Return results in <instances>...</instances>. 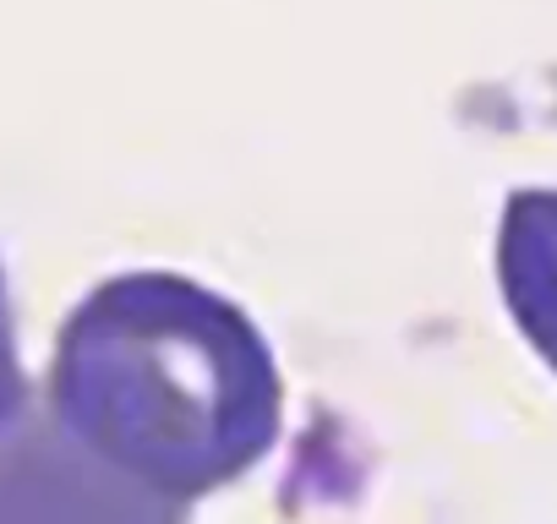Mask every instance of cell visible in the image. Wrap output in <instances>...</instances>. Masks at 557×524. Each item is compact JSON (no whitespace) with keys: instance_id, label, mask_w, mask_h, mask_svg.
Listing matches in <instances>:
<instances>
[{"instance_id":"obj_1","label":"cell","mask_w":557,"mask_h":524,"mask_svg":"<svg viewBox=\"0 0 557 524\" xmlns=\"http://www.w3.org/2000/svg\"><path fill=\"white\" fill-rule=\"evenodd\" d=\"M45 404L121 475L197 502L268 453L285 394L235 301L181 274H121L61 323Z\"/></svg>"},{"instance_id":"obj_2","label":"cell","mask_w":557,"mask_h":524,"mask_svg":"<svg viewBox=\"0 0 557 524\" xmlns=\"http://www.w3.org/2000/svg\"><path fill=\"white\" fill-rule=\"evenodd\" d=\"M0 524H186V502L104 464L34 399L0 426Z\"/></svg>"},{"instance_id":"obj_3","label":"cell","mask_w":557,"mask_h":524,"mask_svg":"<svg viewBox=\"0 0 557 524\" xmlns=\"http://www.w3.org/2000/svg\"><path fill=\"white\" fill-rule=\"evenodd\" d=\"M497 285L519 334L557 372V191H513L503 202Z\"/></svg>"},{"instance_id":"obj_4","label":"cell","mask_w":557,"mask_h":524,"mask_svg":"<svg viewBox=\"0 0 557 524\" xmlns=\"http://www.w3.org/2000/svg\"><path fill=\"white\" fill-rule=\"evenodd\" d=\"M34 404L23 355H17V317H12V296H7V274H0V426L17 421Z\"/></svg>"}]
</instances>
